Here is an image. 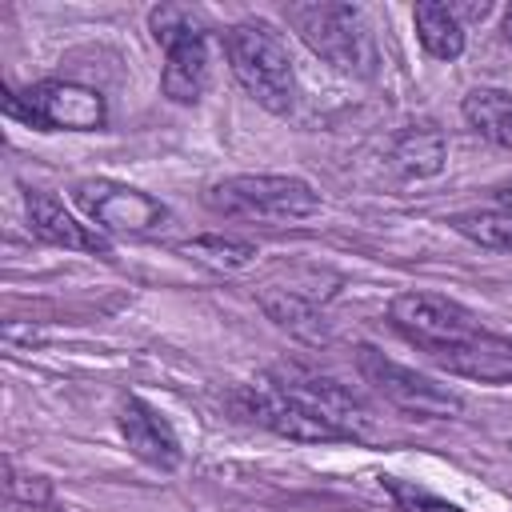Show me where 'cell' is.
Wrapping results in <instances>:
<instances>
[{
	"instance_id": "obj_1",
	"label": "cell",
	"mask_w": 512,
	"mask_h": 512,
	"mask_svg": "<svg viewBox=\"0 0 512 512\" xmlns=\"http://www.w3.org/2000/svg\"><path fill=\"white\" fill-rule=\"evenodd\" d=\"M224 56H228V68H232L236 84L260 108H268L276 116L292 112V104H296V68H292L284 36L268 20H260V16L236 20L224 32Z\"/></svg>"
},
{
	"instance_id": "obj_15",
	"label": "cell",
	"mask_w": 512,
	"mask_h": 512,
	"mask_svg": "<svg viewBox=\"0 0 512 512\" xmlns=\"http://www.w3.org/2000/svg\"><path fill=\"white\" fill-rule=\"evenodd\" d=\"M412 24H416V40L428 56H436V60H460L464 56L468 36H464V20L456 16V8L424 0L412 8Z\"/></svg>"
},
{
	"instance_id": "obj_21",
	"label": "cell",
	"mask_w": 512,
	"mask_h": 512,
	"mask_svg": "<svg viewBox=\"0 0 512 512\" xmlns=\"http://www.w3.org/2000/svg\"><path fill=\"white\" fill-rule=\"evenodd\" d=\"M500 36H504V40L512 44V4L504 8V20H500Z\"/></svg>"
},
{
	"instance_id": "obj_18",
	"label": "cell",
	"mask_w": 512,
	"mask_h": 512,
	"mask_svg": "<svg viewBox=\"0 0 512 512\" xmlns=\"http://www.w3.org/2000/svg\"><path fill=\"white\" fill-rule=\"evenodd\" d=\"M260 308L280 324V328H288V332H296V336H304V340H324V328H320V312L304 300V296H296V292H288V288H280V292H260Z\"/></svg>"
},
{
	"instance_id": "obj_2",
	"label": "cell",
	"mask_w": 512,
	"mask_h": 512,
	"mask_svg": "<svg viewBox=\"0 0 512 512\" xmlns=\"http://www.w3.org/2000/svg\"><path fill=\"white\" fill-rule=\"evenodd\" d=\"M288 28L308 44L312 56L344 76H368L376 68V40L360 4L344 0H300L284 8Z\"/></svg>"
},
{
	"instance_id": "obj_22",
	"label": "cell",
	"mask_w": 512,
	"mask_h": 512,
	"mask_svg": "<svg viewBox=\"0 0 512 512\" xmlns=\"http://www.w3.org/2000/svg\"><path fill=\"white\" fill-rule=\"evenodd\" d=\"M496 196H500V204H504V208H512V184H504Z\"/></svg>"
},
{
	"instance_id": "obj_8",
	"label": "cell",
	"mask_w": 512,
	"mask_h": 512,
	"mask_svg": "<svg viewBox=\"0 0 512 512\" xmlns=\"http://www.w3.org/2000/svg\"><path fill=\"white\" fill-rule=\"evenodd\" d=\"M388 320L424 356H432L440 348H452L464 336L480 332V320H476L472 308H464L448 296H436V292H400V296H392Z\"/></svg>"
},
{
	"instance_id": "obj_13",
	"label": "cell",
	"mask_w": 512,
	"mask_h": 512,
	"mask_svg": "<svg viewBox=\"0 0 512 512\" xmlns=\"http://www.w3.org/2000/svg\"><path fill=\"white\" fill-rule=\"evenodd\" d=\"M24 208H28V224L40 240L56 244V248H72V252H92V256H108L112 244L104 240V232L80 224L52 192L44 188H28L24 192Z\"/></svg>"
},
{
	"instance_id": "obj_9",
	"label": "cell",
	"mask_w": 512,
	"mask_h": 512,
	"mask_svg": "<svg viewBox=\"0 0 512 512\" xmlns=\"http://www.w3.org/2000/svg\"><path fill=\"white\" fill-rule=\"evenodd\" d=\"M236 408L252 424H260V428H268V432H276L284 440H296V444H340V440H348L340 428H332L328 420H320L312 408H304L300 400H292L288 392H280L268 376L260 384L240 388L236 392Z\"/></svg>"
},
{
	"instance_id": "obj_5",
	"label": "cell",
	"mask_w": 512,
	"mask_h": 512,
	"mask_svg": "<svg viewBox=\"0 0 512 512\" xmlns=\"http://www.w3.org/2000/svg\"><path fill=\"white\" fill-rule=\"evenodd\" d=\"M4 112L36 132H96L108 124L104 96L76 80H40L24 92H8Z\"/></svg>"
},
{
	"instance_id": "obj_17",
	"label": "cell",
	"mask_w": 512,
	"mask_h": 512,
	"mask_svg": "<svg viewBox=\"0 0 512 512\" xmlns=\"http://www.w3.org/2000/svg\"><path fill=\"white\" fill-rule=\"evenodd\" d=\"M448 224H452V232H460L464 240H472L488 252H512V208H504V204L452 212Z\"/></svg>"
},
{
	"instance_id": "obj_19",
	"label": "cell",
	"mask_w": 512,
	"mask_h": 512,
	"mask_svg": "<svg viewBox=\"0 0 512 512\" xmlns=\"http://www.w3.org/2000/svg\"><path fill=\"white\" fill-rule=\"evenodd\" d=\"M184 252H192L196 260L204 264H216V268H248L256 260V244L252 240H240V236H220V232H208V236H192L184 244Z\"/></svg>"
},
{
	"instance_id": "obj_7",
	"label": "cell",
	"mask_w": 512,
	"mask_h": 512,
	"mask_svg": "<svg viewBox=\"0 0 512 512\" xmlns=\"http://www.w3.org/2000/svg\"><path fill=\"white\" fill-rule=\"evenodd\" d=\"M268 380L288 392L292 400H300L304 408H312L320 420H328L332 428H340L348 440H364L368 428H372V412L368 404L360 400V392H352L344 380L328 376V372H316L300 360H288V364H276L268 372Z\"/></svg>"
},
{
	"instance_id": "obj_20",
	"label": "cell",
	"mask_w": 512,
	"mask_h": 512,
	"mask_svg": "<svg viewBox=\"0 0 512 512\" xmlns=\"http://www.w3.org/2000/svg\"><path fill=\"white\" fill-rule=\"evenodd\" d=\"M380 484L388 488V496L396 500L400 512H464V508H456V504L432 496V492L420 488V484H408V480H396V476H380Z\"/></svg>"
},
{
	"instance_id": "obj_14",
	"label": "cell",
	"mask_w": 512,
	"mask_h": 512,
	"mask_svg": "<svg viewBox=\"0 0 512 512\" xmlns=\"http://www.w3.org/2000/svg\"><path fill=\"white\" fill-rule=\"evenodd\" d=\"M388 160L400 176L408 180H432L444 172L448 164V136L436 128V124H408L392 148H388Z\"/></svg>"
},
{
	"instance_id": "obj_12",
	"label": "cell",
	"mask_w": 512,
	"mask_h": 512,
	"mask_svg": "<svg viewBox=\"0 0 512 512\" xmlns=\"http://www.w3.org/2000/svg\"><path fill=\"white\" fill-rule=\"evenodd\" d=\"M428 360L452 376H468L480 384H512V336H496L488 328L464 336L452 348L432 352Z\"/></svg>"
},
{
	"instance_id": "obj_6",
	"label": "cell",
	"mask_w": 512,
	"mask_h": 512,
	"mask_svg": "<svg viewBox=\"0 0 512 512\" xmlns=\"http://www.w3.org/2000/svg\"><path fill=\"white\" fill-rule=\"evenodd\" d=\"M356 368L364 376V384H372V392H380L392 408L420 416V420H448L464 412V396L408 364H396L392 356L376 352L372 344L356 348Z\"/></svg>"
},
{
	"instance_id": "obj_11",
	"label": "cell",
	"mask_w": 512,
	"mask_h": 512,
	"mask_svg": "<svg viewBox=\"0 0 512 512\" xmlns=\"http://www.w3.org/2000/svg\"><path fill=\"white\" fill-rule=\"evenodd\" d=\"M116 424H120V436H124V444L132 448L136 460H144L148 468H160V472H176L180 468V460H184L180 436L168 424V416L156 412L148 400L124 396L120 408H116Z\"/></svg>"
},
{
	"instance_id": "obj_10",
	"label": "cell",
	"mask_w": 512,
	"mask_h": 512,
	"mask_svg": "<svg viewBox=\"0 0 512 512\" xmlns=\"http://www.w3.org/2000/svg\"><path fill=\"white\" fill-rule=\"evenodd\" d=\"M76 204L88 212L92 228L96 232H152L156 224L168 220V208L140 192V188H128V184H116V180H80L72 188Z\"/></svg>"
},
{
	"instance_id": "obj_16",
	"label": "cell",
	"mask_w": 512,
	"mask_h": 512,
	"mask_svg": "<svg viewBox=\"0 0 512 512\" xmlns=\"http://www.w3.org/2000/svg\"><path fill=\"white\" fill-rule=\"evenodd\" d=\"M460 112L476 136L512 152V92L508 88H472L464 96Z\"/></svg>"
},
{
	"instance_id": "obj_3",
	"label": "cell",
	"mask_w": 512,
	"mask_h": 512,
	"mask_svg": "<svg viewBox=\"0 0 512 512\" xmlns=\"http://www.w3.org/2000/svg\"><path fill=\"white\" fill-rule=\"evenodd\" d=\"M204 204L224 220H260V224H292L320 212V192L300 176L276 172H240L208 184Z\"/></svg>"
},
{
	"instance_id": "obj_4",
	"label": "cell",
	"mask_w": 512,
	"mask_h": 512,
	"mask_svg": "<svg viewBox=\"0 0 512 512\" xmlns=\"http://www.w3.org/2000/svg\"><path fill=\"white\" fill-rule=\"evenodd\" d=\"M148 32L164 48L160 88L172 104H196L208 88V20L188 4L148 8Z\"/></svg>"
}]
</instances>
